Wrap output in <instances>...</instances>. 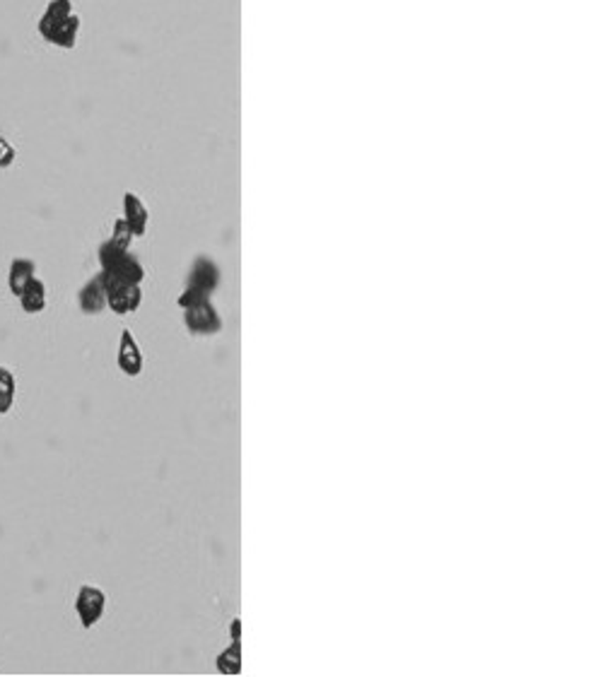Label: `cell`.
Returning <instances> with one entry per match:
<instances>
[{
	"label": "cell",
	"mask_w": 603,
	"mask_h": 677,
	"mask_svg": "<svg viewBox=\"0 0 603 677\" xmlns=\"http://www.w3.org/2000/svg\"><path fill=\"white\" fill-rule=\"evenodd\" d=\"M15 374L0 364V415H8L13 405H15Z\"/></svg>",
	"instance_id": "cell-13"
},
{
	"label": "cell",
	"mask_w": 603,
	"mask_h": 677,
	"mask_svg": "<svg viewBox=\"0 0 603 677\" xmlns=\"http://www.w3.org/2000/svg\"><path fill=\"white\" fill-rule=\"evenodd\" d=\"M104 610H107V593L97 586H80L78 595H75V612H78L80 624L85 629H92L94 624L100 622Z\"/></svg>",
	"instance_id": "cell-5"
},
{
	"label": "cell",
	"mask_w": 603,
	"mask_h": 677,
	"mask_svg": "<svg viewBox=\"0 0 603 677\" xmlns=\"http://www.w3.org/2000/svg\"><path fill=\"white\" fill-rule=\"evenodd\" d=\"M217 285H220V268L217 263L208 256H201L196 258L194 268H191V275H188V285L181 294H179L177 304L181 308L194 307V304H201V301H208L213 294H215Z\"/></svg>",
	"instance_id": "cell-2"
},
{
	"label": "cell",
	"mask_w": 603,
	"mask_h": 677,
	"mask_svg": "<svg viewBox=\"0 0 603 677\" xmlns=\"http://www.w3.org/2000/svg\"><path fill=\"white\" fill-rule=\"evenodd\" d=\"M133 239H135V237H133L131 230H128L126 220H124V217H118L117 222H114V231H111L109 241H111V244H117V247H121V248H131Z\"/></svg>",
	"instance_id": "cell-15"
},
{
	"label": "cell",
	"mask_w": 603,
	"mask_h": 677,
	"mask_svg": "<svg viewBox=\"0 0 603 677\" xmlns=\"http://www.w3.org/2000/svg\"><path fill=\"white\" fill-rule=\"evenodd\" d=\"M15 147L10 145L8 140L0 135V169H8L15 162Z\"/></svg>",
	"instance_id": "cell-16"
},
{
	"label": "cell",
	"mask_w": 603,
	"mask_h": 677,
	"mask_svg": "<svg viewBox=\"0 0 603 677\" xmlns=\"http://www.w3.org/2000/svg\"><path fill=\"white\" fill-rule=\"evenodd\" d=\"M70 15H73V0H51L47 5V10H44V15H41L39 24H37L41 39L48 41V39L54 37V31L58 30Z\"/></svg>",
	"instance_id": "cell-8"
},
{
	"label": "cell",
	"mask_w": 603,
	"mask_h": 677,
	"mask_svg": "<svg viewBox=\"0 0 603 677\" xmlns=\"http://www.w3.org/2000/svg\"><path fill=\"white\" fill-rule=\"evenodd\" d=\"M34 270H37V263L30 261V258H15V261L10 263L8 270V287L10 292L20 297L27 282H30L31 277H34Z\"/></svg>",
	"instance_id": "cell-11"
},
{
	"label": "cell",
	"mask_w": 603,
	"mask_h": 677,
	"mask_svg": "<svg viewBox=\"0 0 603 677\" xmlns=\"http://www.w3.org/2000/svg\"><path fill=\"white\" fill-rule=\"evenodd\" d=\"M118 369L124 371L126 377H140L143 374V352H140V345L135 335L131 333V328H126L121 333V343H118Z\"/></svg>",
	"instance_id": "cell-6"
},
{
	"label": "cell",
	"mask_w": 603,
	"mask_h": 677,
	"mask_svg": "<svg viewBox=\"0 0 603 677\" xmlns=\"http://www.w3.org/2000/svg\"><path fill=\"white\" fill-rule=\"evenodd\" d=\"M104 287H107V308H111L117 316H128L140 308V301H143L140 285L121 282V280L104 275Z\"/></svg>",
	"instance_id": "cell-3"
},
{
	"label": "cell",
	"mask_w": 603,
	"mask_h": 677,
	"mask_svg": "<svg viewBox=\"0 0 603 677\" xmlns=\"http://www.w3.org/2000/svg\"><path fill=\"white\" fill-rule=\"evenodd\" d=\"M80 17L73 13V15L66 20V22L54 31V37L48 39V44H54L58 48H73L78 44V34H80Z\"/></svg>",
	"instance_id": "cell-12"
},
{
	"label": "cell",
	"mask_w": 603,
	"mask_h": 677,
	"mask_svg": "<svg viewBox=\"0 0 603 677\" xmlns=\"http://www.w3.org/2000/svg\"><path fill=\"white\" fill-rule=\"evenodd\" d=\"M217 670L223 675H240L241 673V641H232V647L224 648L223 654L217 655Z\"/></svg>",
	"instance_id": "cell-14"
},
{
	"label": "cell",
	"mask_w": 603,
	"mask_h": 677,
	"mask_svg": "<svg viewBox=\"0 0 603 677\" xmlns=\"http://www.w3.org/2000/svg\"><path fill=\"white\" fill-rule=\"evenodd\" d=\"M230 634H232V641H241V620L234 617L232 624H230Z\"/></svg>",
	"instance_id": "cell-17"
},
{
	"label": "cell",
	"mask_w": 603,
	"mask_h": 677,
	"mask_svg": "<svg viewBox=\"0 0 603 677\" xmlns=\"http://www.w3.org/2000/svg\"><path fill=\"white\" fill-rule=\"evenodd\" d=\"M78 304L83 314L97 316L107 308V287H104V275L97 273L92 280H87L78 294Z\"/></svg>",
	"instance_id": "cell-7"
},
{
	"label": "cell",
	"mask_w": 603,
	"mask_h": 677,
	"mask_svg": "<svg viewBox=\"0 0 603 677\" xmlns=\"http://www.w3.org/2000/svg\"><path fill=\"white\" fill-rule=\"evenodd\" d=\"M124 220L133 237H145L147 224H150V213H147L145 203L140 201L138 195L131 191L124 193Z\"/></svg>",
	"instance_id": "cell-9"
},
{
	"label": "cell",
	"mask_w": 603,
	"mask_h": 677,
	"mask_svg": "<svg viewBox=\"0 0 603 677\" xmlns=\"http://www.w3.org/2000/svg\"><path fill=\"white\" fill-rule=\"evenodd\" d=\"M184 324L191 335L205 338V335H215V333L223 331V316L217 314V308L208 299L184 308Z\"/></svg>",
	"instance_id": "cell-4"
},
{
	"label": "cell",
	"mask_w": 603,
	"mask_h": 677,
	"mask_svg": "<svg viewBox=\"0 0 603 677\" xmlns=\"http://www.w3.org/2000/svg\"><path fill=\"white\" fill-rule=\"evenodd\" d=\"M20 304L27 314H41L47 308V285L34 275L20 292Z\"/></svg>",
	"instance_id": "cell-10"
},
{
	"label": "cell",
	"mask_w": 603,
	"mask_h": 677,
	"mask_svg": "<svg viewBox=\"0 0 603 677\" xmlns=\"http://www.w3.org/2000/svg\"><path fill=\"white\" fill-rule=\"evenodd\" d=\"M100 265L101 273L121 282H131V285H140L145 280V268L135 254H131V248H121L111 241H104L100 247Z\"/></svg>",
	"instance_id": "cell-1"
}]
</instances>
